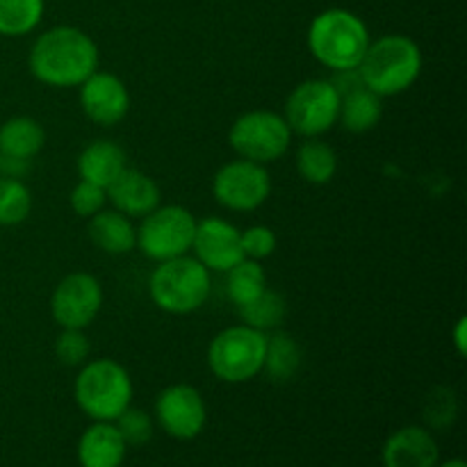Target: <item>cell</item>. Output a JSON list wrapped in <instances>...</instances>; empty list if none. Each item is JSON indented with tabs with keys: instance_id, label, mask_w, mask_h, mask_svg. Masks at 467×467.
Returning a JSON list of instances; mask_svg holds the SVG:
<instances>
[{
	"instance_id": "6da1fadb",
	"label": "cell",
	"mask_w": 467,
	"mask_h": 467,
	"mask_svg": "<svg viewBox=\"0 0 467 467\" xmlns=\"http://www.w3.org/2000/svg\"><path fill=\"white\" fill-rule=\"evenodd\" d=\"M99 46L76 26H55L36 36L27 67L48 87H80L99 71Z\"/></svg>"
},
{
	"instance_id": "7a4b0ae2",
	"label": "cell",
	"mask_w": 467,
	"mask_h": 467,
	"mask_svg": "<svg viewBox=\"0 0 467 467\" xmlns=\"http://www.w3.org/2000/svg\"><path fill=\"white\" fill-rule=\"evenodd\" d=\"M422 50L410 36L386 35L369 41L356 71L369 91L386 99L410 89L422 73Z\"/></svg>"
},
{
	"instance_id": "3957f363",
	"label": "cell",
	"mask_w": 467,
	"mask_h": 467,
	"mask_svg": "<svg viewBox=\"0 0 467 467\" xmlns=\"http://www.w3.org/2000/svg\"><path fill=\"white\" fill-rule=\"evenodd\" d=\"M369 41L372 39L363 18L342 7L324 9L308 27L310 53L333 71L358 68Z\"/></svg>"
},
{
	"instance_id": "277c9868",
	"label": "cell",
	"mask_w": 467,
	"mask_h": 467,
	"mask_svg": "<svg viewBox=\"0 0 467 467\" xmlns=\"http://www.w3.org/2000/svg\"><path fill=\"white\" fill-rule=\"evenodd\" d=\"M76 404L94 422H114L132 401V379L121 363L96 358L82 365L73 386Z\"/></svg>"
},
{
	"instance_id": "5b68a950",
	"label": "cell",
	"mask_w": 467,
	"mask_h": 467,
	"mask_svg": "<svg viewBox=\"0 0 467 467\" xmlns=\"http://www.w3.org/2000/svg\"><path fill=\"white\" fill-rule=\"evenodd\" d=\"M210 290V272L190 254L158 263L149 281L150 299L169 315L196 313L208 301Z\"/></svg>"
},
{
	"instance_id": "8992f818",
	"label": "cell",
	"mask_w": 467,
	"mask_h": 467,
	"mask_svg": "<svg viewBox=\"0 0 467 467\" xmlns=\"http://www.w3.org/2000/svg\"><path fill=\"white\" fill-rule=\"evenodd\" d=\"M267 333L240 324L223 328L208 349V365L219 381L246 383L263 372Z\"/></svg>"
},
{
	"instance_id": "52a82bcc",
	"label": "cell",
	"mask_w": 467,
	"mask_h": 467,
	"mask_svg": "<svg viewBox=\"0 0 467 467\" xmlns=\"http://www.w3.org/2000/svg\"><path fill=\"white\" fill-rule=\"evenodd\" d=\"M292 130L285 117L272 109H251L235 119L228 132V144L242 160L269 164L287 153Z\"/></svg>"
},
{
	"instance_id": "ba28073f",
	"label": "cell",
	"mask_w": 467,
	"mask_h": 467,
	"mask_svg": "<svg viewBox=\"0 0 467 467\" xmlns=\"http://www.w3.org/2000/svg\"><path fill=\"white\" fill-rule=\"evenodd\" d=\"M196 219L182 205H158L153 213L141 217L137 228V246L146 258L155 263L181 258L192 251Z\"/></svg>"
},
{
	"instance_id": "9c48e42d",
	"label": "cell",
	"mask_w": 467,
	"mask_h": 467,
	"mask_svg": "<svg viewBox=\"0 0 467 467\" xmlns=\"http://www.w3.org/2000/svg\"><path fill=\"white\" fill-rule=\"evenodd\" d=\"M285 121L292 135L319 137L331 130L340 117V91L331 80L313 78L290 91L285 100Z\"/></svg>"
},
{
	"instance_id": "30bf717a",
	"label": "cell",
	"mask_w": 467,
	"mask_h": 467,
	"mask_svg": "<svg viewBox=\"0 0 467 467\" xmlns=\"http://www.w3.org/2000/svg\"><path fill=\"white\" fill-rule=\"evenodd\" d=\"M213 194L222 208L233 213H251L267 203L272 194V176L265 164L251 160H233L213 178Z\"/></svg>"
},
{
	"instance_id": "8fae6325",
	"label": "cell",
	"mask_w": 467,
	"mask_h": 467,
	"mask_svg": "<svg viewBox=\"0 0 467 467\" xmlns=\"http://www.w3.org/2000/svg\"><path fill=\"white\" fill-rule=\"evenodd\" d=\"M103 308V287L99 278L87 272L64 276L50 296V313L62 328L85 331Z\"/></svg>"
},
{
	"instance_id": "7c38bea8",
	"label": "cell",
	"mask_w": 467,
	"mask_h": 467,
	"mask_svg": "<svg viewBox=\"0 0 467 467\" xmlns=\"http://www.w3.org/2000/svg\"><path fill=\"white\" fill-rule=\"evenodd\" d=\"M155 418L158 424L176 441H192L203 431L208 422V409L194 386L176 383L164 388L155 400Z\"/></svg>"
},
{
	"instance_id": "4fadbf2b",
	"label": "cell",
	"mask_w": 467,
	"mask_h": 467,
	"mask_svg": "<svg viewBox=\"0 0 467 467\" xmlns=\"http://www.w3.org/2000/svg\"><path fill=\"white\" fill-rule=\"evenodd\" d=\"M80 108L96 126H117L130 109V91L114 73L94 71L80 85Z\"/></svg>"
},
{
	"instance_id": "5bb4252c",
	"label": "cell",
	"mask_w": 467,
	"mask_h": 467,
	"mask_svg": "<svg viewBox=\"0 0 467 467\" xmlns=\"http://www.w3.org/2000/svg\"><path fill=\"white\" fill-rule=\"evenodd\" d=\"M192 251H194L196 260L208 272H228L240 260H244L240 244V231L231 222L219 217H208L196 222Z\"/></svg>"
},
{
	"instance_id": "9a60e30c",
	"label": "cell",
	"mask_w": 467,
	"mask_h": 467,
	"mask_svg": "<svg viewBox=\"0 0 467 467\" xmlns=\"http://www.w3.org/2000/svg\"><path fill=\"white\" fill-rule=\"evenodd\" d=\"M108 201L114 205V210L123 213L126 217L141 219L158 208L160 201H162V192L153 178L128 167L108 187Z\"/></svg>"
},
{
	"instance_id": "2e32d148",
	"label": "cell",
	"mask_w": 467,
	"mask_h": 467,
	"mask_svg": "<svg viewBox=\"0 0 467 467\" xmlns=\"http://www.w3.org/2000/svg\"><path fill=\"white\" fill-rule=\"evenodd\" d=\"M436 441L422 427H404L392 433L383 445V465L386 467H436Z\"/></svg>"
},
{
	"instance_id": "e0dca14e",
	"label": "cell",
	"mask_w": 467,
	"mask_h": 467,
	"mask_svg": "<svg viewBox=\"0 0 467 467\" xmlns=\"http://www.w3.org/2000/svg\"><path fill=\"white\" fill-rule=\"evenodd\" d=\"M76 167L80 181H89L108 190L128 169V155L117 141L96 140L80 150Z\"/></svg>"
},
{
	"instance_id": "ac0fdd59",
	"label": "cell",
	"mask_w": 467,
	"mask_h": 467,
	"mask_svg": "<svg viewBox=\"0 0 467 467\" xmlns=\"http://www.w3.org/2000/svg\"><path fill=\"white\" fill-rule=\"evenodd\" d=\"M128 445L114 422H94L78 441L80 467H121Z\"/></svg>"
},
{
	"instance_id": "d6986e66",
	"label": "cell",
	"mask_w": 467,
	"mask_h": 467,
	"mask_svg": "<svg viewBox=\"0 0 467 467\" xmlns=\"http://www.w3.org/2000/svg\"><path fill=\"white\" fill-rule=\"evenodd\" d=\"M89 237L108 255H126L137 246V228L119 210H100L89 219Z\"/></svg>"
},
{
	"instance_id": "ffe728a7",
	"label": "cell",
	"mask_w": 467,
	"mask_h": 467,
	"mask_svg": "<svg viewBox=\"0 0 467 467\" xmlns=\"http://www.w3.org/2000/svg\"><path fill=\"white\" fill-rule=\"evenodd\" d=\"M381 117V96L369 91L363 85V80L358 85L349 87V89L340 91V117H337V121L342 123L345 130L354 132V135H363V132L374 130Z\"/></svg>"
},
{
	"instance_id": "44dd1931",
	"label": "cell",
	"mask_w": 467,
	"mask_h": 467,
	"mask_svg": "<svg viewBox=\"0 0 467 467\" xmlns=\"http://www.w3.org/2000/svg\"><path fill=\"white\" fill-rule=\"evenodd\" d=\"M46 144V130L36 119L12 117L0 126V155L30 162Z\"/></svg>"
},
{
	"instance_id": "7402d4cb",
	"label": "cell",
	"mask_w": 467,
	"mask_h": 467,
	"mask_svg": "<svg viewBox=\"0 0 467 467\" xmlns=\"http://www.w3.org/2000/svg\"><path fill=\"white\" fill-rule=\"evenodd\" d=\"M296 171L310 185H328L337 173V153L327 141L308 137L296 150Z\"/></svg>"
},
{
	"instance_id": "603a6c76",
	"label": "cell",
	"mask_w": 467,
	"mask_h": 467,
	"mask_svg": "<svg viewBox=\"0 0 467 467\" xmlns=\"http://www.w3.org/2000/svg\"><path fill=\"white\" fill-rule=\"evenodd\" d=\"M304 363V354L301 347L290 333H276V336L267 337V349H265V363L263 372L276 383H285L296 377Z\"/></svg>"
},
{
	"instance_id": "cb8c5ba5",
	"label": "cell",
	"mask_w": 467,
	"mask_h": 467,
	"mask_svg": "<svg viewBox=\"0 0 467 467\" xmlns=\"http://www.w3.org/2000/svg\"><path fill=\"white\" fill-rule=\"evenodd\" d=\"M226 274V292L237 308L254 301L255 296H260L267 290V274H265L263 265L258 260H240Z\"/></svg>"
},
{
	"instance_id": "d4e9b609",
	"label": "cell",
	"mask_w": 467,
	"mask_h": 467,
	"mask_svg": "<svg viewBox=\"0 0 467 467\" xmlns=\"http://www.w3.org/2000/svg\"><path fill=\"white\" fill-rule=\"evenodd\" d=\"M44 18V0H0V35L26 36Z\"/></svg>"
},
{
	"instance_id": "484cf974",
	"label": "cell",
	"mask_w": 467,
	"mask_h": 467,
	"mask_svg": "<svg viewBox=\"0 0 467 467\" xmlns=\"http://www.w3.org/2000/svg\"><path fill=\"white\" fill-rule=\"evenodd\" d=\"M287 315V304L278 292L265 290L263 295L255 296L249 304L240 306V317L242 324L255 328V331H272V328L281 327L283 319Z\"/></svg>"
},
{
	"instance_id": "4316f807",
	"label": "cell",
	"mask_w": 467,
	"mask_h": 467,
	"mask_svg": "<svg viewBox=\"0 0 467 467\" xmlns=\"http://www.w3.org/2000/svg\"><path fill=\"white\" fill-rule=\"evenodd\" d=\"M32 213V192L21 178H0V226H18Z\"/></svg>"
},
{
	"instance_id": "83f0119b",
	"label": "cell",
	"mask_w": 467,
	"mask_h": 467,
	"mask_svg": "<svg viewBox=\"0 0 467 467\" xmlns=\"http://www.w3.org/2000/svg\"><path fill=\"white\" fill-rule=\"evenodd\" d=\"M114 427L119 429V433H121L123 442L128 447H144L153 438V418L146 410L132 409V406H128L114 420Z\"/></svg>"
},
{
	"instance_id": "f1b7e54d",
	"label": "cell",
	"mask_w": 467,
	"mask_h": 467,
	"mask_svg": "<svg viewBox=\"0 0 467 467\" xmlns=\"http://www.w3.org/2000/svg\"><path fill=\"white\" fill-rule=\"evenodd\" d=\"M89 337L82 328H62V333L55 340V356L67 368H82L89 358Z\"/></svg>"
},
{
	"instance_id": "f546056e",
	"label": "cell",
	"mask_w": 467,
	"mask_h": 467,
	"mask_svg": "<svg viewBox=\"0 0 467 467\" xmlns=\"http://www.w3.org/2000/svg\"><path fill=\"white\" fill-rule=\"evenodd\" d=\"M456 413H459V401H456L454 390H450V388H436V390L429 395L427 406H424V420H427L431 427H450L456 420Z\"/></svg>"
},
{
	"instance_id": "4dcf8cb0",
	"label": "cell",
	"mask_w": 467,
	"mask_h": 467,
	"mask_svg": "<svg viewBox=\"0 0 467 467\" xmlns=\"http://www.w3.org/2000/svg\"><path fill=\"white\" fill-rule=\"evenodd\" d=\"M68 203H71L73 213L82 219H91L96 213L105 208L108 203V190L100 185H94L89 181H78V185L73 187L71 196H68Z\"/></svg>"
},
{
	"instance_id": "1f68e13d",
	"label": "cell",
	"mask_w": 467,
	"mask_h": 467,
	"mask_svg": "<svg viewBox=\"0 0 467 467\" xmlns=\"http://www.w3.org/2000/svg\"><path fill=\"white\" fill-rule=\"evenodd\" d=\"M240 244L242 254L249 260H265L274 255L276 251V233L269 226H249L246 231H240Z\"/></svg>"
},
{
	"instance_id": "d6a6232c",
	"label": "cell",
	"mask_w": 467,
	"mask_h": 467,
	"mask_svg": "<svg viewBox=\"0 0 467 467\" xmlns=\"http://www.w3.org/2000/svg\"><path fill=\"white\" fill-rule=\"evenodd\" d=\"M465 324H467L465 317H461L459 324H456L454 340H456V349H459V354H465Z\"/></svg>"
},
{
	"instance_id": "836d02e7",
	"label": "cell",
	"mask_w": 467,
	"mask_h": 467,
	"mask_svg": "<svg viewBox=\"0 0 467 467\" xmlns=\"http://www.w3.org/2000/svg\"><path fill=\"white\" fill-rule=\"evenodd\" d=\"M436 467H467L463 459H451V461H445L442 465H436Z\"/></svg>"
}]
</instances>
